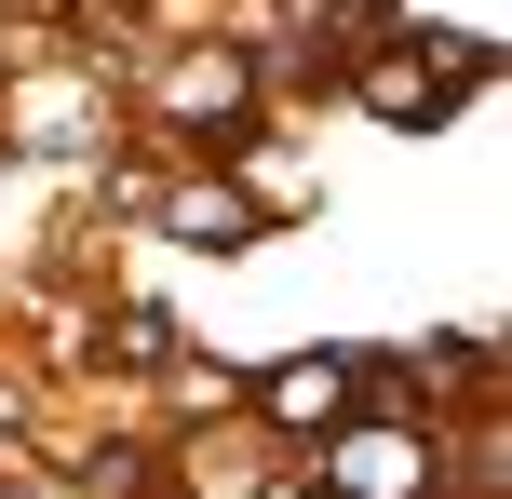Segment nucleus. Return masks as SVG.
<instances>
[{"label":"nucleus","instance_id":"nucleus-1","mask_svg":"<svg viewBox=\"0 0 512 499\" xmlns=\"http://www.w3.org/2000/svg\"><path fill=\"white\" fill-rule=\"evenodd\" d=\"M337 486L351 499H418L432 486V446H418V432H351V446H337Z\"/></svg>","mask_w":512,"mask_h":499},{"label":"nucleus","instance_id":"nucleus-2","mask_svg":"<svg viewBox=\"0 0 512 499\" xmlns=\"http://www.w3.org/2000/svg\"><path fill=\"white\" fill-rule=\"evenodd\" d=\"M337 405H351V365H337V351H310V365H283V378H270V419H297V432H310V419H337Z\"/></svg>","mask_w":512,"mask_h":499},{"label":"nucleus","instance_id":"nucleus-3","mask_svg":"<svg viewBox=\"0 0 512 499\" xmlns=\"http://www.w3.org/2000/svg\"><path fill=\"white\" fill-rule=\"evenodd\" d=\"M378 108H405V122H418V108H445V68H378Z\"/></svg>","mask_w":512,"mask_h":499}]
</instances>
